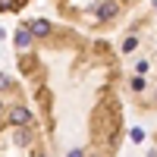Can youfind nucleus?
I'll use <instances>...</instances> for the list:
<instances>
[{
	"mask_svg": "<svg viewBox=\"0 0 157 157\" xmlns=\"http://www.w3.org/2000/svg\"><path fill=\"white\" fill-rule=\"evenodd\" d=\"M0 113H3V101H0Z\"/></svg>",
	"mask_w": 157,
	"mask_h": 157,
	"instance_id": "nucleus-6",
	"label": "nucleus"
},
{
	"mask_svg": "<svg viewBox=\"0 0 157 157\" xmlns=\"http://www.w3.org/2000/svg\"><path fill=\"white\" fill-rule=\"evenodd\" d=\"M126 3H132V0H126Z\"/></svg>",
	"mask_w": 157,
	"mask_h": 157,
	"instance_id": "nucleus-7",
	"label": "nucleus"
},
{
	"mask_svg": "<svg viewBox=\"0 0 157 157\" xmlns=\"http://www.w3.org/2000/svg\"><path fill=\"white\" fill-rule=\"evenodd\" d=\"M29 29H32V35H38V38H44V35H50V25H47V22H41V19H38V22H32Z\"/></svg>",
	"mask_w": 157,
	"mask_h": 157,
	"instance_id": "nucleus-2",
	"label": "nucleus"
},
{
	"mask_svg": "<svg viewBox=\"0 0 157 157\" xmlns=\"http://www.w3.org/2000/svg\"><path fill=\"white\" fill-rule=\"evenodd\" d=\"M29 120H32V116H29L25 107H13V113H10V123H13V126H25Z\"/></svg>",
	"mask_w": 157,
	"mask_h": 157,
	"instance_id": "nucleus-1",
	"label": "nucleus"
},
{
	"mask_svg": "<svg viewBox=\"0 0 157 157\" xmlns=\"http://www.w3.org/2000/svg\"><path fill=\"white\" fill-rule=\"evenodd\" d=\"M0 88H6V78H3V75H0Z\"/></svg>",
	"mask_w": 157,
	"mask_h": 157,
	"instance_id": "nucleus-5",
	"label": "nucleus"
},
{
	"mask_svg": "<svg viewBox=\"0 0 157 157\" xmlns=\"http://www.w3.org/2000/svg\"><path fill=\"white\" fill-rule=\"evenodd\" d=\"M16 44H19V50H22V47H29V44H32V29H29V32L19 29V32H16Z\"/></svg>",
	"mask_w": 157,
	"mask_h": 157,
	"instance_id": "nucleus-3",
	"label": "nucleus"
},
{
	"mask_svg": "<svg viewBox=\"0 0 157 157\" xmlns=\"http://www.w3.org/2000/svg\"><path fill=\"white\" fill-rule=\"evenodd\" d=\"M98 16H101V19H113V16H116V3H110V0H107V3L98 10Z\"/></svg>",
	"mask_w": 157,
	"mask_h": 157,
	"instance_id": "nucleus-4",
	"label": "nucleus"
},
{
	"mask_svg": "<svg viewBox=\"0 0 157 157\" xmlns=\"http://www.w3.org/2000/svg\"><path fill=\"white\" fill-rule=\"evenodd\" d=\"M154 101H157V94H154Z\"/></svg>",
	"mask_w": 157,
	"mask_h": 157,
	"instance_id": "nucleus-8",
	"label": "nucleus"
}]
</instances>
